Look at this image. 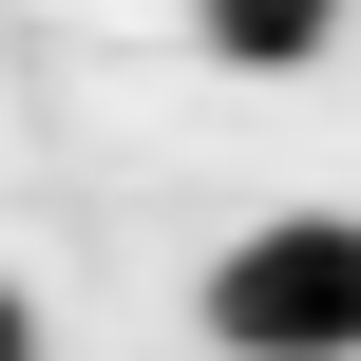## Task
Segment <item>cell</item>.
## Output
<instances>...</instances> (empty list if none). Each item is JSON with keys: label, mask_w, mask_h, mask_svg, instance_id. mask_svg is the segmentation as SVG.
I'll use <instances>...</instances> for the list:
<instances>
[{"label": "cell", "mask_w": 361, "mask_h": 361, "mask_svg": "<svg viewBox=\"0 0 361 361\" xmlns=\"http://www.w3.org/2000/svg\"><path fill=\"white\" fill-rule=\"evenodd\" d=\"M209 343L228 361H361V209H267V228H228Z\"/></svg>", "instance_id": "6da1fadb"}, {"label": "cell", "mask_w": 361, "mask_h": 361, "mask_svg": "<svg viewBox=\"0 0 361 361\" xmlns=\"http://www.w3.org/2000/svg\"><path fill=\"white\" fill-rule=\"evenodd\" d=\"M0 361H38V305H19V286H0Z\"/></svg>", "instance_id": "3957f363"}, {"label": "cell", "mask_w": 361, "mask_h": 361, "mask_svg": "<svg viewBox=\"0 0 361 361\" xmlns=\"http://www.w3.org/2000/svg\"><path fill=\"white\" fill-rule=\"evenodd\" d=\"M324 38H343V0H209V57L228 76H305Z\"/></svg>", "instance_id": "7a4b0ae2"}]
</instances>
